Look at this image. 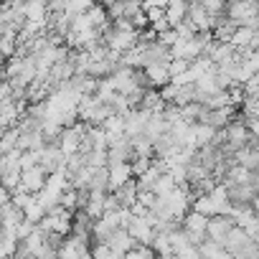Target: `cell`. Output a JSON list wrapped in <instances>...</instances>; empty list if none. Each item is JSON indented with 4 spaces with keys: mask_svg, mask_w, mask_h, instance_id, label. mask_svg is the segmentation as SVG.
<instances>
[{
    "mask_svg": "<svg viewBox=\"0 0 259 259\" xmlns=\"http://www.w3.org/2000/svg\"><path fill=\"white\" fill-rule=\"evenodd\" d=\"M229 198H226V191H224V186L221 183H213L203 196H198V198H193V203H191V208L193 211H198V213H203L206 219H211V216H219V213H229Z\"/></svg>",
    "mask_w": 259,
    "mask_h": 259,
    "instance_id": "cell-1",
    "label": "cell"
},
{
    "mask_svg": "<svg viewBox=\"0 0 259 259\" xmlns=\"http://www.w3.org/2000/svg\"><path fill=\"white\" fill-rule=\"evenodd\" d=\"M135 3H140V6H143V3H145V0H135Z\"/></svg>",
    "mask_w": 259,
    "mask_h": 259,
    "instance_id": "cell-12",
    "label": "cell"
},
{
    "mask_svg": "<svg viewBox=\"0 0 259 259\" xmlns=\"http://www.w3.org/2000/svg\"><path fill=\"white\" fill-rule=\"evenodd\" d=\"M104 246H107L109 251H114V254L124 256V254H127L130 249L135 246V239L127 234V229H122V226H119V229H114V231L109 234V239L104 241Z\"/></svg>",
    "mask_w": 259,
    "mask_h": 259,
    "instance_id": "cell-8",
    "label": "cell"
},
{
    "mask_svg": "<svg viewBox=\"0 0 259 259\" xmlns=\"http://www.w3.org/2000/svg\"><path fill=\"white\" fill-rule=\"evenodd\" d=\"M124 259H158V256H155L153 246H148V244H135L133 249L124 254Z\"/></svg>",
    "mask_w": 259,
    "mask_h": 259,
    "instance_id": "cell-11",
    "label": "cell"
},
{
    "mask_svg": "<svg viewBox=\"0 0 259 259\" xmlns=\"http://www.w3.org/2000/svg\"><path fill=\"white\" fill-rule=\"evenodd\" d=\"M201 3V8L216 21V18H221L224 16V11H226V0H198Z\"/></svg>",
    "mask_w": 259,
    "mask_h": 259,
    "instance_id": "cell-10",
    "label": "cell"
},
{
    "mask_svg": "<svg viewBox=\"0 0 259 259\" xmlns=\"http://www.w3.org/2000/svg\"><path fill=\"white\" fill-rule=\"evenodd\" d=\"M186 11H188V3L186 0H170V3L165 6V21L170 28H176L178 23L186 21Z\"/></svg>",
    "mask_w": 259,
    "mask_h": 259,
    "instance_id": "cell-9",
    "label": "cell"
},
{
    "mask_svg": "<svg viewBox=\"0 0 259 259\" xmlns=\"http://www.w3.org/2000/svg\"><path fill=\"white\" fill-rule=\"evenodd\" d=\"M46 178H49V173H46L38 163H36V165H31V168H23V170H21V178H18V188H16V191H23V193L36 196V193L44 188Z\"/></svg>",
    "mask_w": 259,
    "mask_h": 259,
    "instance_id": "cell-3",
    "label": "cell"
},
{
    "mask_svg": "<svg viewBox=\"0 0 259 259\" xmlns=\"http://www.w3.org/2000/svg\"><path fill=\"white\" fill-rule=\"evenodd\" d=\"M206 224H208V219L203 216V213H198V211H188L183 219H181V231H183V236L193 244V246H198L203 239H206Z\"/></svg>",
    "mask_w": 259,
    "mask_h": 259,
    "instance_id": "cell-2",
    "label": "cell"
},
{
    "mask_svg": "<svg viewBox=\"0 0 259 259\" xmlns=\"http://www.w3.org/2000/svg\"><path fill=\"white\" fill-rule=\"evenodd\" d=\"M231 163L239 165V168H244V170H249V173H256V168H259L256 143H249V145H244L241 150H236V153L231 155Z\"/></svg>",
    "mask_w": 259,
    "mask_h": 259,
    "instance_id": "cell-7",
    "label": "cell"
},
{
    "mask_svg": "<svg viewBox=\"0 0 259 259\" xmlns=\"http://www.w3.org/2000/svg\"><path fill=\"white\" fill-rule=\"evenodd\" d=\"M64 163H66V158H64V153L59 150L56 143H46V145L38 150V165H41L46 173H56V170H61Z\"/></svg>",
    "mask_w": 259,
    "mask_h": 259,
    "instance_id": "cell-5",
    "label": "cell"
},
{
    "mask_svg": "<svg viewBox=\"0 0 259 259\" xmlns=\"http://www.w3.org/2000/svg\"><path fill=\"white\" fill-rule=\"evenodd\" d=\"M186 3H193V0H186Z\"/></svg>",
    "mask_w": 259,
    "mask_h": 259,
    "instance_id": "cell-13",
    "label": "cell"
},
{
    "mask_svg": "<svg viewBox=\"0 0 259 259\" xmlns=\"http://www.w3.org/2000/svg\"><path fill=\"white\" fill-rule=\"evenodd\" d=\"M127 181H133V165H130V160L107 163V186H109V191L124 186Z\"/></svg>",
    "mask_w": 259,
    "mask_h": 259,
    "instance_id": "cell-6",
    "label": "cell"
},
{
    "mask_svg": "<svg viewBox=\"0 0 259 259\" xmlns=\"http://www.w3.org/2000/svg\"><path fill=\"white\" fill-rule=\"evenodd\" d=\"M234 226H236V224H234V219H231L229 213L211 216V219H208V224H206V239H208V241L221 244V241L229 236V231H231Z\"/></svg>",
    "mask_w": 259,
    "mask_h": 259,
    "instance_id": "cell-4",
    "label": "cell"
}]
</instances>
